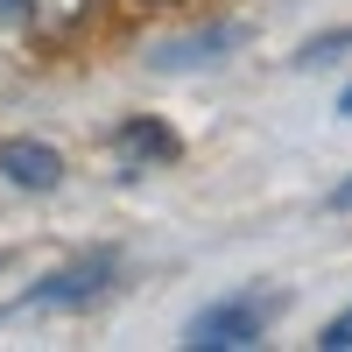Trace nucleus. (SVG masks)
Here are the masks:
<instances>
[{
	"label": "nucleus",
	"instance_id": "f257e3e1",
	"mask_svg": "<svg viewBox=\"0 0 352 352\" xmlns=\"http://www.w3.org/2000/svg\"><path fill=\"white\" fill-rule=\"evenodd\" d=\"M275 310H282L275 296H226V303H212V310L190 317L184 345H190V352H240V345H261V331H268Z\"/></svg>",
	"mask_w": 352,
	"mask_h": 352
},
{
	"label": "nucleus",
	"instance_id": "f03ea898",
	"mask_svg": "<svg viewBox=\"0 0 352 352\" xmlns=\"http://www.w3.org/2000/svg\"><path fill=\"white\" fill-rule=\"evenodd\" d=\"M113 275H120L113 254H78L71 268H56V275H43L28 289V296H14V310H92L113 289Z\"/></svg>",
	"mask_w": 352,
	"mask_h": 352
},
{
	"label": "nucleus",
	"instance_id": "7ed1b4c3",
	"mask_svg": "<svg viewBox=\"0 0 352 352\" xmlns=\"http://www.w3.org/2000/svg\"><path fill=\"white\" fill-rule=\"evenodd\" d=\"M240 43H247V21H204V28L169 36L155 50V71H204V64H219V56H232Z\"/></svg>",
	"mask_w": 352,
	"mask_h": 352
},
{
	"label": "nucleus",
	"instance_id": "20e7f679",
	"mask_svg": "<svg viewBox=\"0 0 352 352\" xmlns=\"http://www.w3.org/2000/svg\"><path fill=\"white\" fill-rule=\"evenodd\" d=\"M0 176L21 184V190H56L64 184V155H56L50 141H8V148H0Z\"/></svg>",
	"mask_w": 352,
	"mask_h": 352
},
{
	"label": "nucleus",
	"instance_id": "39448f33",
	"mask_svg": "<svg viewBox=\"0 0 352 352\" xmlns=\"http://www.w3.org/2000/svg\"><path fill=\"white\" fill-rule=\"evenodd\" d=\"M113 155H120L127 169H155V162H176V155H184V141H176L162 120H127L120 134H113Z\"/></svg>",
	"mask_w": 352,
	"mask_h": 352
},
{
	"label": "nucleus",
	"instance_id": "423d86ee",
	"mask_svg": "<svg viewBox=\"0 0 352 352\" xmlns=\"http://www.w3.org/2000/svg\"><path fill=\"white\" fill-rule=\"evenodd\" d=\"M338 50H352V21H345V28H324V36H310V43L296 50V64H303V71H310V64H331Z\"/></svg>",
	"mask_w": 352,
	"mask_h": 352
},
{
	"label": "nucleus",
	"instance_id": "0eeeda50",
	"mask_svg": "<svg viewBox=\"0 0 352 352\" xmlns=\"http://www.w3.org/2000/svg\"><path fill=\"white\" fill-rule=\"evenodd\" d=\"M28 8H36V21H43V28H71L85 8H92V0H28Z\"/></svg>",
	"mask_w": 352,
	"mask_h": 352
},
{
	"label": "nucleus",
	"instance_id": "6e6552de",
	"mask_svg": "<svg viewBox=\"0 0 352 352\" xmlns=\"http://www.w3.org/2000/svg\"><path fill=\"white\" fill-rule=\"evenodd\" d=\"M317 345H324V352H352V303H345V310L331 317L324 331H317Z\"/></svg>",
	"mask_w": 352,
	"mask_h": 352
},
{
	"label": "nucleus",
	"instance_id": "1a4fd4ad",
	"mask_svg": "<svg viewBox=\"0 0 352 352\" xmlns=\"http://www.w3.org/2000/svg\"><path fill=\"white\" fill-rule=\"evenodd\" d=\"M324 204H331V212H352V176H345V184H338V190H331Z\"/></svg>",
	"mask_w": 352,
	"mask_h": 352
},
{
	"label": "nucleus",
	"instance_id": "9d476101",
	"mask_svg": "<svg viewBox=\"0 0 352 352\" xmlns=\"http://www.w3.org/2000/svg\"><path fill=\"white\" fill-rule=\"evenodd\" d=\"M338 113H352V85H345V92H338Z\"/></svg>",
	"mask_w": 352,
	"mask_h": 352
},
{
	"label": "nucleus",
	"instance_id": "9b49d317",
	"mask_svg": "<svg viewBox=\"0 0 352 352\" xmlns=\"http://www.w3.org/2000/svg\"><path fill=\"white\" fill-rule=\"evenodd\" d=\"M0 268H14V254H0Z\"/></svg>",
	"mask_w": 352,
	"mask_h": 352
}]
</instances>
